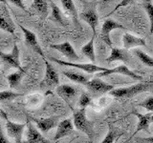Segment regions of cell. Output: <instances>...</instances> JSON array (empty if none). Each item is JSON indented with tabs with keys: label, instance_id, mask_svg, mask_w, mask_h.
Wrapping results in <instances>:
<instances>
[{
	"label": "cell",
	"instance_id": "cell-1",
	"mask_svg": "<svg viewBox=\"0 0 153 143\" xmlns=\"http://www.w3.org/2000/svg\"><path fill=\"white\" fill-rule=\"evenodd\" d=\"M73 123L76 130L84 133L90 140L93 139L95 133L94 125L86 116V109L73 110Z\"/></svg>",
	"mask_w": 153,
	"mask_h": 143
},
{
	"label": "cell",
	"instance_id": "cell-2",
	"mask_svg": "<svg viewBox=\"0 0 153 143\" xmlns=\"http://www.w3.org/2000/svg\"><path fill=\"white\" fill-rule=\"evenodd\" d=\"M152 87H153L152 81H149V82H140L131 86H128V87L114 89L109 93V94L117 98H123V97L129 98L135 97V95L143 92H146V91L149 90Z\"/></svg>",
	"mask_w": 153,
	"mask_h": 143
},
{
	"label": "cell",
	"instance_id": "cell-3",
	"mask_svg": "<svg viewBox=\"0 0 153 143\" xmlns=\"http://www.w3.org/2000/svg\"><path fill=\"white\" fill-rule=\"evenodd\" d=\"M45 62V74L39 86L41 89L50 90L53 88H57L59 86V76L55 67L50 62L44 59Z\"/></svg>",
	"mask_w": 153,
	"mask_h": 143
},
{
	"label": "cell",
	"instance_id": "cell-4",
	"mask_svg": "<svg viewBox=\"0 0 153 143\" xmlns=\"http://www.w3.org/2000/svg\"><path fill=\"white\" fill-rule=\"evenodd\" d=\"M84 86L87 88L89 94H92V97H100V95H103L105 94H109L111 91L115 89L113 85L104 82L100 78L91 79Z\"/></svg>",
	"mask_w": 153,
	"mask_h": 143
},
{
	"label": "cell",
	"instance_id": "cell-5",
	"mask_svg": "<svg viewBox=\"0 0 153 143\" xmlns=\"http://www.w3.org/2000/svg\"><path fill=\"white\" fill-rule=\"evenodd\" d=\"M49 59L55 63L61 65V66H69V67H74V68L79 69L83 71L84 73L87 74H97V73H102V72H106L108 69L105 67H100L93 63H74V62H69V61H64L55 58V57H49Z\"/></svg>",
	"mask_w": 153,
	"mask_h": 143
},
{
	"label": "cell",
	"instance_id": "cell-6",
	"mask_svg": "<svg viewBox=\"0 0 153 143\" xmlns=\"http://www.w3.org/2000/svg\"><path fill=\"white\" fill-rule=\"evenodd\" d=\"M18 27L20 28V30L22 31L23 32V35H24V38H25V43L26 45L31 48L33 51H35L37 55H39L43 60L45 59V55H44V52H43L41 47L39 45V43H38V40H37V37L36 35V33L30 31L29 29L25 28L24 26H22L21 24H18Z\"/></svg>",
	"mask_w": 153,
	"mask_h": 143
},
{
	"label": "cell",
	"instance_id": "cell-7",
	"mask_svg": "<svg viewBox=\"0 0 153 143\" xmlns=\"http://www.w3.org/2000/svg\"><path fill=\"white\" fill-rule=\"evenodd\" d=\"M56 92L59 97H61L64 101L69 105V107L73 109V104L78 95V89L74 86L69 85V84H63L59 85L56 88Z\"/></svg>",
	"mask_w": 153,
	"mask_h": 143
},
{
	"label": "cell",
	"instance_id": "cell-8",
	"mask_svg": "<svg viewBox=\"0 0 153 143\" xmlns=\"http://www.w3.org/2000/svg\"><path fill=\"white\" fill-rule=\"evenodd\" d=\"M28 119L30 121L33 122L36 124V128L39 130L41 133H46L52 129L57 127L59 125V116H51V117H46V118H36L31 116H27Z\"/></svg>",
	"mask_w": 153,
	"mask_h": 143
},
{
	"label": "cell",
	"instance_id": "cell-9",
	"mask_svg": "<svg viewBox=\"0 0 153 143\" xmlns=\"http://www.w3.org/2000/svg\"><path fill=\"white\" fill-rule=\"evenodd\" d=\"M117 29H121V30H126V27H123L122 24L118 23L117 21L113 20L111 18L106 19L102 27V32H100V38L109 47H112V41L110 38V32L113 30H117Z\"/></svg>",
	"mask_w": 153,
	"mask_h": 143
},
{
	"label": "cell",
	"instance_id": "cell-10",
	"mask_svg": "<svg viewBox=\"0 0 153 143\" xmlns=\"http://www.w3.org/2000/svg\"><path fill=\"white\" fill-rule=\"evenodd\" d=\"M114 74L126 75V76H128V77L132 78L133 80H141V81L143 80V76L136 74L135 72L131 71L126 65H120L118 67H115V68L108 69L106 72H102V73L96 74V75H97L98 78H100V77H103V76H107L109 74Z\"/></svg>",
	"mask_w": 153,
	"mask_h": 143
},
{
	"label": "cell",
	"instance_id": "cell-11",
	"mask_svg": "<svg viewBox=\"0 0 153 143\" xmlns=\"http://www.w3.org/2000/svg\"><path fill=\"white\" fill-rule=\"evenodd\" d=\"M51 49H54L57 52H59L61 55H63L67 59H69V62H74L76 63V61L80 59V57L76 52L74 47L71 45V43L68 41H64L59 44H51Z\"/></svg>",
	"mask_w": 153,
	"mask_h": 143
},
{
	"label": "cell",
	"instance_id": "cell-12",
	"mask_svg": "<svg viewBox=\"0 0 153 143\" xmlns=\"http://www.w3.org/2000/svg\"><path fill=\"white\" fill-rule=\"evenodd\" d=\"M0 58L2 59L3 62L6 64L13 67V68L17 69L18 71H25L26 69L23 68L20 64V59H19V49L16 44H14L11 52L6 54L0 51Z\"/></svg>",
	"mask_w": 153,
	"mask_h": 143
},
{
	"label": "cell",
	"instance_id": "cell-13",
	"mask_svg": "<svg viewBox=\"0 0 153 143\" xmlns=\"http://www.w3.org/2000/svg\"><path fill=\"white\" fill-rule=\"evenodd\" d=\"M27 123H16L11 120L6 121V130L8 136L13 138L16 143H22L23 142V133L25 130Z\"/></svg>",
	"mask_w": 153,
	"mask_h": 143
},
{
	"label": "cell",
	"instance_id": "cell-14",
	"mask_svg": "<svg viewBox=\"0 0 153 143\" xmlns=\"http://www.w3.org/2000/svg\"><path fill=\"white\" fill-rule=\"evenodd\" d=\"M22 143H52L49 139L42 135L40 131L29 120L27 123L26 139Z\"/></svg>",
	"mask_w": 153,
	"mask_h": 143
},
{
	"label": "cell",
	"instance_id": "cell-15",
	"mask_svg": "<svg viewBox=\"0 0 153 143\" xmlns=\"http://www.w3.org/2000/svg\"><path fill=\"white\" fill-rule=\"evenodd\" d=\"M114 61H123L126 65H131L135 63L132 59V55L129 54L127 50L119 49V48H111V54L106 58L107 63H112Z\"/></svg>",
	"mask_w": 153,
	"mask_h": 143
},
{
	"label": "cell",
	"instance_id": "cell-16",
	"mask_svg": "<svg viewBox=\"0 0 153 143\" xmlns=\"http://www.w3.org/2000/svg\"><path fill=\"white\" fill-rule=\"evenodd\" d=\"M131 114L133 116H135L139 120L137 128H136L135 132H134L133 136L137 135V133L141 131L148 130L149 125L151 123H153V113H148V114H140L139 112H137L136 110H133Z\"/></svg>",
	"mask_w": 153,
	"mask_h": 143
},
{
	"label": "cell",
	"instance_id": "cell-17",
	"mask_svg": "<svg viewBox=\"0 0 153 143\" xmlns=\"http://www.w3.org/2000/svg\"><path fill=\"white\" fill-rule=\"evenodd\" d=\"M74 127L75 126L73 123V119L66 118V119H63V120H61L56 127V132L54 136V140L56 141L66 136H69L70 133L73 132Z\"/></svg>",
	"mask_w": 153,
	"mask_h": 143
},
{
	"label": "cell",
	"instance_id": "cell-18",
	"mask_svg": "<svg viewBox=\"0 0 153 143\" xmlns=\"http://www.w3.org/2000/svg\"><path fill=\"white\" fill-rule=\"evenodd\" d=\"M79 17L91 27L93 31V35H96V30H97V26L99 24V15L96 9L91 8L81 12L79 13Z\"/></svg>",
	"mask_w": 153,
	"mask_h": 143
},
{
	"label": "cell",
	"instance_id": "cell-19",
	"mask_svg": "<svg viewBox=\"0 0 153 143\" xmlns=\"http://www.w3.org/2000/svg\"><path fill=\"white\" fill-rule=\"evenodd\" d=\"M123 45L126 50H129V49H132V48H135V47L146 46V43L143 38L138 37V36L131 35V33L126 32L123 35Z\"/></svg>",
	"mask_w": 153,
	"mask_h": 143
},
{
	"label": "cell",
	"instance_id": "cell-20",
	"mask_svg": "<svg viewBox=\"0 0 153 143\" xmlns=\"http://www.w3.org/2000/svg\"><path fill=\"white\" fill-rule=\"evenodd\" d=\"M7 9L5 8V13H0V30H3L5 32H9L13 37L18 38L16 32V27L13 25V22L10 18L9 14L7 13Z\"/></svg>",
	"mask_w": 153,
	"mask_h": 143
},
{
	"label": "cell",
	"instance_id": "cell-21",
	"mask_svg": "<svg viewBox=\"0 0 153 143\" xmlns=\"http://www.w3.org/2000/svg\"><path fill=\"white\" fill-rule=\"evenodd\" d=\"M60 3L62 5V7H63V9L67 12V13L71 16L75 27L76 29L79 28L80 24L79 21V13H78V11H76V8L75 6V3L73 0H61Z\"/></svg>",
	"mask_w": 153,
	"mask_h": 143
},
{
	"label": "cell",
	"instance_id": "cell-22",
	"mask_svg": "<svg viewBox=\"0 0 153 143\" xmlns=\"http://www.w3.org/2000/svg\"><path fill=\"white\" fill-rule=\"evenodd\" d=\"M50 7H51V18L52 20H54L57 24H59L62 27H67L68 26V20L64 16V14L62 13L61 10L59 8V6L55 3L51 1L50 2Z\"/></svg>",
	"mask_w": 153,
	"mask_h": 143
},
{
	"label": "cell",
	"instance_id": "cell-23",
	"mask_svg": "<svg viewBox=\"0 0 153 143\" xmlns=\"http://www.w3.org/2000/svg\"><path fill=\"white\" fill-rule=\"evenodd\" d=\"M62 74H63L67 78H69L72 80L73 82L79 83L81 85H85L86 83L89 81V76L79 73V72H76V71H69V70H64L62 71Z\"/></svg>",
	"mask_w": 153,
	"mask_h": 143
},
{
	"label": "cell",
	"instance_id": "cell-24",
	"mask_svg": "<svg viewBox=\"0 0 153 143\" xmlns=\"http://www.w3.org/2000/svg\"><path fill=\"white\" fill-rule=\"evenodd\" d=\"M94 41H95V35H93L92 38L89 40V42H87L85 45L82 46V48H81V52H82V55L87 57L93 64H95V62H96Z\"/></svg>",
	"mask_w": 153,
	"mask_h": 143
},
{
	"label": "cell",
	"instance_id": "cell-25",
	"mask_svg": "<svg viewBox=\"0 0 153 143\" xmlns=\"http://www.w3.org/2000/svg\"><path fill=\"white\" fill-rule=\"evenodd\" d=\"M123 133L122 131H119L117 128L111 125L108 129L106 136H104L103 140L100 143H116V141L123 136Z\"/></svg>",
	"mask_w": 153,
	"mask_h": 143
},
{
	"label": "cell",
	"instance_id": "cell-26",
	"mask_svg": "<svg viewBox=\"0 0 153 143\" xmlns=\"http://www.w3.org/2000/svg\"><path fill=\"white\" fill-rule=\"evenodd\" d=\"M32 7L36 10V12L41 16V18H45L48 15L49 11V4L45 0H35L33 2Z\"/></svg>",
	"mask_w": 153,
	"mask_h": 143
},
{
	"label": "cell",
	"instance_id": "cell-27",
	"mask_svg": "<svg viewBox=\"0 0 153 143\" xmlns=\"http://www.w3.org/2000/svg\"><path fill=\"white\" fill-rule=\"evenodd\" d=\"M25 74H26V70L25 71H17L16 73H13L11 74L7 75V80H8L10 88L11 89L16 88L19 85V83H20L22 77L25 75Z\"/></svg>",
	"mask_w": 153,
	"mask_h": 143
},
{
	"label": "cell",
	"instance_id": "cell-28",
	"mask_svg": "<svg viewBox=\"0 0 153 143\" xmlns=\"http://www.w3.org/2000/svg\"><path fill=\"white\" fill-rule=\"evenodd\" d=\"M133 54L136 55V57H138V59L140 60L145 66L152 67L153 68V57H151L149 55H147L145 52H143L141 50H138V49L134 50Z\"/></svg>",
	"mask_w": 153,
	"mask_h": 143
},
{
	"label": "cell",
	"instance_id": "cell-29",
	"mask_svg": "<svg viewBox=\"0 0 153 143\" xmlns=\"http://www.w3.org/2000/svg\"><path fill=\"white\" fill-rule=\"evenodd\" d=\"M78 104L81 109H86V107H88L92 104V97H91L89 93H81L78 100Z\"/></svg>",
	"mask_w": 153,
	"mask_h": 143
},
{
	"label": "cell",
	"instance_id": "cell-30",
	"mask_svg": "<svg viewBox=\"0 0 153 143\" xmlns=\"http://www.w3.org/2000/svg\"><path fill=\"white\" fill-rule=\"evenodd\" d=\"M143 7L146 12L150 22V33H153V4L151 1H143Z\"/></svg>",
	"mask_w": 153,
	"mask_h": 143
},
{
	"label": "cell",
	"instance_id": "cell-31",
	"mask_svg": "<svg viewBox=\"0 0 153 143\" xmlns=\"http://www.w3.org/2000/svg\"><path fill=\"white\" fill-rule=\"evenodd\" d=\"M20 95L22 94L12 92V91H1L0 92V101H10V100L17 98Z\"/></svg>",
	"mask_w": 153,
	"mask_h": 143
},
{
	"label": "cell",
	"instance_id": "cell-32",
	"mask_svg": "<svg viewBox=\"0 0 153 143\" xmlns=\"http://www.w3.org/2000/svg\"><path fill=\"white\" fill-rule=\"evenodd\" d=\"M139 106H141L143 109L149 111V113H153V97H147L146 100H143V102L139 104Z\"/></svg>",
	"mask_w": 153,
	"mask_h": 143
},
{
	"label": "cell",
	"instance_id": "cell-33",
	"mask_svg": "<svg viewBox=\"0 0 153 143\" xmlns=\"http://www.w3.org/2000/svg\"><path fill=\"white\" fill-rule=\"evenodd\" d=\"M133 2H134L133 0H123V1H121V3H120V4H118L117 6L114 8V10H113V11H112L111 13H110L109 14H111V13H113L114 12H116L117 10H118V9H120V8H121V7L127 6V5L131 4V3H133ZM109 14H108V15H109Z\"/></svg>",
	"mask_w": 153,
	"mask_h": 143
},
{
	"label": "cell",
	"instance_id": "cell-34",
	"mask_svg": "<svg viewBox=\"0 0 153 143\" xmlns=\"http://www.w3.org/2000/svg\"><path fill=\"white\" fill-rule=\"evenodd\" d=\"M11 3H13V5H16V6L19 7L20 9H22L24 12H27V10L25 8V6H24V4L22 1H20V0H12V1H10Z\"/></svg>",
	"mask_w": 153,
	"mask_h": 143
},
{
	"label": "cell",
	"instance_id": "cell-35",
	"mask_svg": "<svg viewBox=\"0 0 153 143\" xmlns=\"http://www.w3.org/2000/svg\"><path fill=\"white\" fill-rule=\"evenodd\" d=\"M0 143H11L3 133V132L1 130V127H0Z\"/></svg>",
	"mask_w": 153,
	"mask_h": 143
},
{
	"label": "cell",
	"instance_id": "cell-36",
	"mask_svg": "<svg viewBox=\"0 0 153 143\" xmlns=\"http://www.w3.org/2000/svg\"><path fill=\"white\" fill-rule=\"evenodd\" d=\"M0 119H5L6 121L8 120V114L2 109H0Z\"/></svg>",
	"mask_w": 153,
	"mask_h": 143
},
{
	"label": "cell",
	"instance_id": "cell-37",
	"mask_svg": "<svg viewBox=\"0 0 153 143\" xmlns=\"http://www.w3.org/2000/svg\"><path fill=\"white\" fill-rule=\"evenodd\" d=\"M138 140H140V141H145V142H147V143H153V136H151V137H143V138H139Z\"/></svg>",
	"mask_w": 153,
	"mask_h": 143
}]
</instances>
